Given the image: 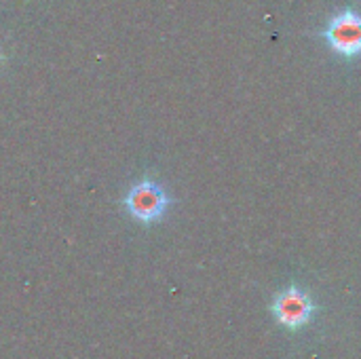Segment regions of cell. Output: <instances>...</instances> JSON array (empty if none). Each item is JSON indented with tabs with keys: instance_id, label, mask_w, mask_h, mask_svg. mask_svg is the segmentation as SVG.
I'll list each match as a JSON object with an SVG mask.
<instances>
[{
	"instance_id": "7a4b0ae2",
	"label": "cell",
	"mask_w": 361,
	"mask_h": 359,
	"mask_svg": "<svg viewBox=\"0 0 361 359\" xmlns=\"http://www.w3.org/2000/svg\"><path fill=\"white\" fill-rule=\"evenodd\" d=\"M322 36L338 55L357 57L361 55V13L353 8L336 13Z\"/></svg>"
},
{
	"instance_id": "3957f363",
	"label": "cell",
	"mask_w": 361,
	"mask_h": 359,
	"mask_svg": "<svg viewBox=\"0 0 361 359\" xmlns=\"http://www.w3.org/2000/svg\"><path fill=\"white\" fill-rule=\"evenodd\" d=\"M273 313H275V320L283 328L296 332V330H302L311 324V320L315 315V303L305 290L290 288V290H283L281 294L275 296Z\"/></svg>"
},
{
	"instance_id": "6da1fadb",
	"label": "cell",
	"mask_w": 361,
	"mask_h": 359,
	"mask_svg": "<svg viewBox=\"0 0 361 359\" xmlns=\"http://www.w3.org/2000/svg\"><path fill=\"white\" fill-rule=\"evenodd\" d=\"M123 207L140 224H154L165 218L171 207V197L152 178H142L123 197Z\"/></svg>"
}]
</instances>
